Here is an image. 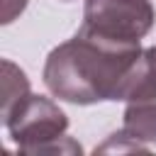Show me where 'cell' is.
Here are the masks:
<instances>
[{
  "label": "cell",
  "mask_w": 156,
  "mask_h": 156,
  "mask_svg": "<svg viewBox=\"0 0 156 156\" xmlns=\"http://www.w3.org/2000/svg\"><path fill=\"white\" fill-rule=\"evenodd\" d=\"M139 56V44H122L78 29L73 39L46 56L44 83L54 98L73 105L124 100Z\"/></svg>",
  "instance_id": "6da1fadb"
},
{
  "label": "cell",
  "mask_w": 156,
  "mask_h": 156,
  "mask_svg": "<svg viewBox=\"0 0 156 156\" xmlns=\"http://www.w3.org/2000/svg\"><path fill=\"white\" fill-rule=\"evenodd\" d=\"M2 122L22 154H80V146L66 136V112L44 95L27 93L2 117Z\"/></svg>",
  "instance_id": "7a4b0ae2"
},
{
  "label": "cell",
  "mask_w": 156,
  "mask_h": 156,
  "mask_svg": "<svg viewBox=\"0 0 156 156\" xmlns=\"http://www.w3.org/2000/svg\"><path fill=\"white\" fill-rule=\"evenodd\" d=\"M154 20L151 0H85L80 29L112 41L139 44L151 32Z\"/></svg>",
  "instance_id": "3957f363"
},
{
  "label": "cell",
  "mask_w": 156,
  "mask_h": 156,
  "mask_svg": "<svg viewBox=\"0 0 156 156\" xmlns=\"http://www.w3.org/2000/svg\"><path fill=\"white\" fill-rule=\"evenodd\" d=\"M29 93V80L24 76V71H20L12 61H2V117Z\"/></svg>",
  "instance_id": "277c9868"
},
{
  "label": "cell",
  "mask_w": 156,
  "mask_h": 156,
  "mask_svg": "<svg viewBox=\"0 0 156 156\" xmlns=\"http://www.w3.org/2000/svg\"><path fill=\"white\" fill-rule=\"evenodd\" d=\"M24 7H27V0H2V24H10Z\"/></svg>",
  "instance_id": "5b68a950"
}]
</instances>
